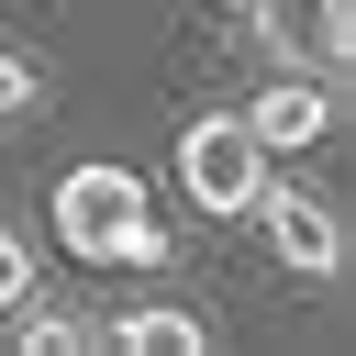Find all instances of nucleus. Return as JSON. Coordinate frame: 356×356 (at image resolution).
I'll return each instance as SVG.
<instances>
[{
  "label": "nucleus",
  "mask_w": 356,
  "mask_h": 356,
  "mask_svg": "<svg viewBox=\"0 0 356 356\" xmlns=\"http://www.w3.org/2000/svg\"><path fill=\"white\" fill-rule=\"evenodd\" d=\"M0 323H11L22 356H89V345H100V323H89V312H56V300H22V312H0Z\"/></svg>",
  "instance_id": "obj_6"
},
{
  "label": "nucleus",
  "mask_w": 356,
  "mask_h": 356,
  "mask_svg": "<svg viewBox=\"0 0 356 356\" xmlns=\"http://www.w3.org/2000/svg\"><path fill=\"white\" fill-rule=\"evenodd\" d=\"M267 178H278V156L245 134V111H200V122L178 134V189H189V211H211V222H245Z\"/></svg>",
  "instance_id": "obj_2"
},
{
  "label": "nucleus",
  "mask_w": 356,
  "mask_h": 356,
  "mask_svg": "<svg viewBox=\"0 0 356 356\" xmlns=\"http://www.w3.org/2000/svg\"><path fill=\"white\" fill-rule=\"evenodd\" d=\"M100 345H122V356H200V345H211V323H200V312H178V300H134V312H111V323H100Z\"/></svg>",
  "instance_id": "obj_5"
},
{
  "label": "nucleus",
  "mask_w": 356,
  "mask_h": 356,
  "mask_svg": "<svg viewBox=\"0 0 356 356\" xmlns=\"http://www.w3.org/2000/svg\"><path fill=\"white\" fill-rule=\"evenodd\" d=\"M22 300H33V245L0 222V312H22Z\"/></svg>",
  "instance_id": "obj_8"
},
{
  "label": "nucleus",
  "mask_w": 356,
  "mask_h": 356,
  "mask_svg": "<svg viewBox=\"0 0 356 356\" xmlns=\"http://www.w3.org/2000/svg\"><path fill=\"white\" fill-rule=\"evenodd\" d=\"M323 56H356V0H323Z\"/></svg>",
  "instance_id": "obj_9"
},
{
  "label": "nucleus",
  "mask_w": 356,
  "mask_h": 356,
  "mask_svg": "<svg viewBox=\"0 0 356 356\" xmlns=\"http://www.w3.org/2000/svg\"><path fill=\"white\" fill-rule=\"evenodd\" d=\"M33 100H44V78H33V56H22V44H0V122H22Z\"/></svg>",
  "instance_id": "obj_7"
},
{
  "label": "nucleus",
  "mask_w": 356,
  "mask_h": 356,
  "mask_svg": "<svg viewBox=\"0 0 356 356\" xmlns=\"http://www.w3.org/2000/svg\"><path fill=\"white\" fill-rule=\"evenodd\" d=\"M245 134H256L267 156H300V145L334 134V89H323V78H267V89L245 100Z\"/></svg>",
  "instance_id": "obj_4"
},
{
  "label": "nucleus",
  "mask_w": 356,
  "mask_h": 356,
  "mask_svg": "<svg viewBox=\"0 0 356 356\" xmlns=\"http://www.w3.org/2000/svg\"><path fill=\"white\" fill-rule=\"evenodd\" d=\"M256 222H267V245H278V267H289V278H312V289H334V278H345V222H334V200H312V189L267 178V189H256Z\"/></svg>",
  "instance_id": "obj_3"
},
{
  "label": "nucleus",
  "mask_w": 356,
  "mask_h": 356,
  "mask_svg": "<svg viewBox=\"0 0 356 356\" xmlns=\"http://www.w3.org/2000/svg\"><path fill=\"white\" fill-rule=\"evenodd\" d=\"M56 245L78 267H167V234H156L134 167H67L56 178Z\"/></svg>",
  "instance_id": "obj_1"
},
{
  "label": "nucleus",
  "mask_w": 356,
  "mask_h": 356,
  "mask_svg": "<svg viewBox=\"0 0 356 356\" xmlns=\"http://www.w3.org/2000/svg\"><path fill=\"white\" fill-rule=\"evenodd\" d=\"M222 11H256V0H222Z\"/></svg>",
  "instance_id": "obj_10"
}]
</instances>
